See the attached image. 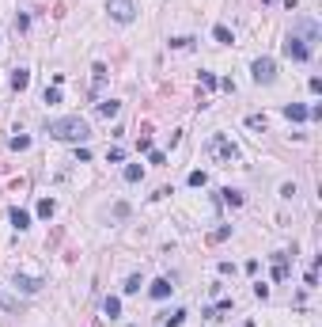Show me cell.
Instances as JSON below:
<instances>
[{"mask_svg":"<svg viewBox=\"0 0 322 327\" xmlns=\"http://www.w3.org/2000/svg\"><path fill=\"white\" fill-rule=\"evenodd\" d=\"M46 133L57 141H68V145H87L91 141V122L80 118V114H68V118H53L46 126Z\"/></svg>","mask_w":322,"mask_h":327,"instance_id":"6da1fadb","label":"cell"},{"mask_svg":"<svg viewBox=\"0 0 322 327\" xmlns=\"http://www.w3.org/2000/svg\"><path fill=\"white\" fill-rule=\"evenodd\" d=\"M250 76H254V84H273L277 80V61H273V57H258V61L250 65Z\"/></svg>","mask_w":322,"mask_h":327,"instance_id":"7a4b0ae2","label":"cell"},{"mask_svg":"<svg viewBox=\"0 0 322 327\" xmlns=\"http://www.w3.org/2000/svg\"><path fill=\"white\" fill-rule=\"evenodd\" d=\"M106 12H110V19H118V23H133L136 4L133 0H106Z\"/></svg>","mask_w":322,"mask_h":327,"instance_id":"3957f363","label":"cell"},{"mask_svg":"<svg viewBox=\"0 0 322 327\" xmlns=\"http://www.w3.org/2000/svg\"><path fill=\"white\" fill-rule=\"evenodd\" d=\"M209 156H216V160H228V164H231V160L239 156V149L231 145V141L224 137V133H216V137L209 141Z\"/></svg>","mask_w":322,"mask_h":327,"instance_id":"277c9868","label":"cell"},{"mask_svg":"<svg viewBox=\"0 0 322 327\" xmlns=\"http://www.w3.org/2000/svg\"><path fill=\"white\" fill-rule=\"evenodd\" d=\"M285 57H292V61H311V46H307L299 34H288V42H285Z\"/></svg>","mask_w":322,"mask_h":327,"instance_id":"5b68a950","label":"cell"},{"mask_svg":"<svg viewBox=\"0 0 322 327\" xmlns=\"http://www.w3.org/2000/svg\"><path fill=\"white\" fill-rule=\"evenodd\" d=\"M292 34H304V42L311 46V42H318V23H315V19H296V27H292Z\"/></svg>","mask_w":322,"mask_h":327,"instance_id":"8992f818","label":"cell"},{"mask_svg":"<svg viewBox=\"0 0 322 327\" xmlns=\"http://www.w3.org/2000/svg\"><path fill=\"white\" fill-rule=\"evenodd\" d=\"M15 289L19 293H38V289H42V278H27V274H15Z\"/></svg>","mask_w":322,"mask_h":327,"instance_id":"52a82bcc","label":"cell"},{"mask_svg":"<svg viewBox=\"0 0 322 327\" xmlns=\"http://www.w3.org/2000/svg\"><path fill=\"white\" fill-rule=\"evenodd\" d=\"M171 289H174V285H171V278H155V282H152V301H167V297H171Z\"/></svg>","mask_w":322,"mask_h":327,"instance_id":"ba28073f","label":"cell"},{"mask_svg":"<svg viewBox=\"0 0 322 327\" xmlns=\"http://www.w3.org/2000/svg\"><path fill=\"white\" fill-rule=\"evenodd\" d=\"M285 118H288V122H307L311 111L304 107V103H285Z\"/></svg>","mask_w":322,"mask_h":327,"instance_id":"9c48e42d","label":"cell"},{"mask_svg":"<svg viewBox=\"0 0 322 327\" xmlns=\"http://www.w3.org/2000/svg\"><path fill=\"white\" fill-rule=\"evenodd\" d=\"M91 72H95V76H91V92H95V95H99V92H103V84H106V76H110V69H106V65L99 61V65H95V69H91Z\"/></svg>","mask_w":322,"mask_h":327,"instance_id":"30bf717a","label":"cell"},{"mask_svg":"<svg viewBox=\"0 0 322 327\" xmlns=\"http://www.w3.org/2000/svg\"><path fill=\"white\" fill-rule=\"evenodd\" d=\"M95 111H99L103 118H118V114H122V103H118V99H103Z\"/></svg>","mask_w":322,"mask_h":327,"instance_id":"8fae6325","label":"cell"},{"mask_svg":"<svg viewBox=\"0 0 322 327\" xmlns=\"http://www.w3.org/2000/svg\"><path fill=\"white\" fill-rule=\"evenodd\" d=\"M8 217H12V225L19 228V232H23V228H31V213H27V209H19V206H15Z\"/></svg>","mask_w":322,"mask_h":327,"instance_id":"7c38bea8","label":"cell"},{"mask_svg":"<svg viewBox=\"0 0 322 327\" xmlns=\"http://www.w3.org/2000/svg\"><path fill=\"white\" fill-rule=\"evenodd\" d=\"M103 312L110 316V320H118V316H122V297H106V301H103Z\"/></svg>","mask_w":322,"mask_h":327,"instance_id":"4fadbf2b","label":"cell"},{"mask_svg":"<svg viewBox=\"0 0 322 327\" xmlns=\"http://www.w3.org/2000/svg\"><path fill=\"white\" fill-rule=\"evenodd\" d=\"M220 198H224V202H228V206H231V209H239V206H243V202H247V198H243V190H231V187H228V190H220Z\"/></svg>","mask_w":322,"mask_h":327,"instance_id":"5bb4252c","label":"cell"},{"mask_svg":"<svg viewBox=\"0 0 322 327\" xmlns=\"http://www.w3.org/2000/svg\"><path fill=\"white\" fill-rule=\"evenodd\" d=\"M27 84H31V72H27V69H15V72H12V88H15V92H23Z\"/></svg>","mask_w":322,"mask_h":327,"instance_id":"9a60e30c","label":"cell"},{"mask_svg":"<svg viewBox=\"0 0 322 327\" xmlns=\"http://www.w3.org/2000/svg\"><path fill=\"white\" fill-rule=\"evenodd\" d=\"M159 320H163V323H167V327H178L182 320H186V308H174V312H163V316H159Z\"/></svg>","mask_w":322,"mask_h":327,"instance_id":"2e32d148","label":"cell"},{"mask_svg":"<svg viewBox=\"0 0 322 327\" xmlns=\"http://www.w3.org/2000/svg\"><path fill=\"white\" fill-rule=\"evenodd\" d=\"M53 209H57V202H53V198H42V202H38V217L50 221V217H53Z\"/></svg>","mask_w":322,"mask_h":327,"instance_id":"e0dca14e","label":"cell"},{"mask_svg":"<svg viewBox=\"0 0 322 327\" xmlns=\"http://www.w3.org/2000/svg\"><path fill=\"white\" fill-rule=\"evenodd\" d=\"M212 34H216V42H224V46H231V42H235V38H231V31H228L224 23H216V27H212Z\"/></svg>","mask_w":322,"mask_h":327,"instance_id":"ac0fdd59","label":"cell"},{"mask_svg":"<svg viewBox=\"0 0 322 327\" xmlns=\"http://www.w3.org/2000/svg\"><path fill=\"white\" fill-rule=\"evenodd\" d=\"M144 179V168L140 164H129V168H125V183H140Z\"/></svg>","mask_w":322,"mask_h":327,"instance_id":"d6986e66","label":"cell"},{"mask_svg":"<svg viewBox=\"0 0 322 327\" xmlns=\"http://www.w3.org/2000/svg\"><path fill=\"white\" fill-rule=\"evenodd\" d=\"M8 145H12L15 152H23V149H31V137H27V133H19V137H12Z\"/></svg>","mask_w":322,"mask_h":327,"instance_id":"ffe728a7","label":"cell"},{"mask_svg":"<svg viewBox=\"0 0 322 327\" xmlns=\"http://www.w3.org/2000/svg\"><path fill=\"white\" fill-rule=\"evenodd\" d=\"M140 274H129V278H125V293H140Z\"/></svg>","mask_w":322,"mask_h":327,"instance_id":"44dd1931","label":"cell"},{"mask_svg":"<svg viewBox=\"0 0 322 327\" xmlns=\"http://www.w3.org/2000/svg\"><path fill=\"white\" fill-rule=\"evenodd\" d=\"M0 308H4V312H19V301H15V297H8V293H0Z\"/></svg>","mask_w":322,"mask_h":327,"instance_id":"7402d4cb","label":"cell"},{"mask_svg":"<svg viewBox=\"0 0 322 327\" xmlns=\"http://www.w3.org/2000/svg\"><path fill=\"white\" fill-rule=\"evenodd\" d=\"M247 126L250 130H266V114H247Z\"/></svg>","mask_w":322,"mask_h":327,"instance_id":"603a6c76","label":"cell"},{"mask_svg":"<svg viewBox=\"0 0 322 327\" xmlns=\"http://www.w3.org/2000/svg\"><path fill=\"white\" fill-rule=\"evenodd\" d=\"M190 187H205V183H209V175H205V171H190Z\"/></svg>","mask_w":322,"mask_h":327,"instance_id":"cb8c5ba5","label":"cell"},{"mask_svg":"<svg viewBox=\"0 0 322 327\" xmlns=\"http://www.w3.org/2000/svg\"><path fill=\"white\" fill-rule=\"evenodd\" d=\"M201 84H205V88H220V80H216V72H201Z\"/></svg>","mask_w":322,"mask_h":327,"instance_id":"d4e9b609","label":"cell"},{"mask_svg":"<svg viewBox=\"0 0 322 327\" xmlns=\"http://www.w3.org/2000/svg\"><path fill=\"white\" fill-rule=\"evenodd\" d=\"M42 99L50 103V107H53V103H61V88H46V95H42Z\"/></svg>","mask_w":322,"mask_h":327,"instance_id":"484cf974","label":"cell"},{"mask_svg":"<svg viewBox=\"0 0 322 327\" xmlns=\"http://www.w3.org/2000/svg\"><path fill=\"white\" fill-rule=\"evenodd\" d=\"M254 297H258V301H266V297H269V285L266 282H254Z\"/></svg>","mask_w":322,"mask_h":327,"instance_id":"4316f807","label":"cell"},{"mask_svg":"<svg viewBox=\"0 0 322 327\" xmlns=\"http://www.w3.org/2000/svg\"><path fill=\"white\" fill-rule=\"evenodd\" d=\"M148 160H152V164H167V152H159V149H152V152H148Z\"/></svg>","mask_w":322,"mask_h":327,"instance_id":"83f0119b","label":"cell"},{"mask_svg":"<svg viewBox=\"0 0 322 327\" xmlns=\"http://www.w3.org/2000/svg\"><path fill=\"white\" fill-rule=\"evenodd\" d=\"M76 160H80V164H87V160H91V149H84V145H76Z\"/></svg>","mask_w":322,"mask_h":327,"instance_id":"f1b7e54d","label":"cell"},{"mask_svg":"<svg viewBox=\"0 0 322 327\" xmlns=\"http://www.w3.org/2000/svg\"><path fill=\"white\" fill-rule=\"evenodd\" d=\"M136 149H140V152H152V137H148V133H144V137L136 141Z\"/></svg>","mask_w":322,"mask_h":327,"instance_id":"f546056e","label":"cell"},{"mask_svg":"<svg viewBox=\"0 0 322 327\" xmlns=\"http://www.w3.org/2000/svg\"><path fill=\"white\" fill-rule=\"evenodd\" d=\"M228 232H231V228H216V232H212L209 240H212V244H220V240H228Z\"/></svg>","mask_w":322,"mask_h":327,"instance_id":"4dcf8cb0","label":"cell"}]
</instances>
